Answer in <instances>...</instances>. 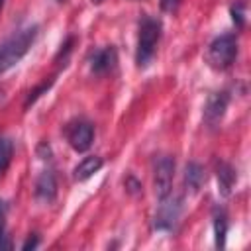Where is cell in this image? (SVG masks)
<instances>
[{
    "label": "cell",
    "instance_id": "cb8c5ba5",
    "mask_svg": "<svg viewBox=\"0 0 251 251\" xmlns=\"http://www.w3.org/2000/svg\"><path fill=\"white\" fill-rule=\"evenodd\" d=\"M90 2H92V4H94V6H98V4H102V2H104V0H90Z\"/></svg>",
    "mask_w": 251,
    "mask_h": 251
},
{
    "label": "cell",
    "instance_id": "2e32d148",
    "mask_svg": "<svg viewBox=\"0 0 251 251\" xmlns=\"http://www.w3.org/2000/svg\"><path fill=\"white\" fill-rule=\"evenodd\" d=\"M141 190H143L141 182L133 175H127L126 176V192H129L131 196H137V194H141Z\"/></svg>",
    "mask_w": 251,
    "mask_h": 251
},
{
    "label": "cell",
    "instance_id": "30bf717a",
    "mask_svg": "<svg viewBox=\"0 0 251 251\" xmlns=\"http://www.w3.org/2000/svg\"><path fill=\"white\" fill-rule=\"evenodd\" d=\"M216 178H218V192L227 198L233 190V184L237 180V175H235V169L226 163V161H220L218 167H216Z\"/></svg>",
    "mask_w": 251,
    "mask_h": 251
},
{
    "label": "cell",
    "instance_id": "4fadbf2b",
    "mask_svg": "<svg viewBox=\"0 0 251 251\" xmlns=\"http://www.w3.org/2000/svg\"><path fill=\"white\" fill-rule=\"evenodd\" d=\"M212 220H214V237H216V247L224 249L226 247V233H227V214L224 208L216 206L212 210Z\"/></svg>",
    "mask_w": 251,
    "mask_h": 251
},
{
    "label": "cell",
    "instance_id": "d4e9b609",
    "mask_svg": "<svg viewBox=\"0 0 251 251\" xmlns=\"http://www.w3.org/2000/svg\"><path fill=\"white\" fill-rule=\"evenodd\" d=\"M4 2H6V0H0V12H2V8H4Z\"/></svg>",
    "mask_w": 251,
    "mask_h": 251
},
{
    "label": "cell",
    "instance_id": "44dd1931",
    "mask_svg": "<svg viewBox=\"0 0 251 251\" xmlns=\"http://www.w3.org/2000/svg\"><path fill=\"white\" fill-rule=\"evenodd\" d=\"M37 155L41 157V159H49L51 157V149H49V143H39L37 145Z\"/></svg>",
    "mask_w": 251,
    "mask_h": 251
},
{
    "label": "cell",
    "instance_id": "9a60e30c",
    "mask_svg": "<svg viewBox=\"0 0 251 251\" xmlns=\"http://www.w3.org/2000/svg\"><path fill=\"white\" fill-rule=\"evenodd\" d=\"M53 82H55V78L51 76V78H47V80H43L41 84H37V86H35L33 90H29V94L25 96V102H24V108L27 110L29 106H33V104H35V102H37V100L41 98V94H45V92H47V90H49V88L53 86Z\"/></svg>",
    "mask_w": 251,
    "mask_h": 251
},
{
    "label": "cell",
    "instance_id": "9c48e42d",
    "mask_svg": "<svg viewBox=\"0 0 251 251\" xmlns=\"http://www.w3.org/2000/svg\"><path fill=\"white\" fill-rule=\"evenodd\" d=\"M35 198L43 204H51L57 198V178L51 171H43L35 180Z\"/></svg>",
    "mask_w": 251,
    "mask_h": 251
},
{
    "label": "cell",
    "instance_id": "ac0fdd59",
    "mask_svg": "<svg viewBox=\"0 0 251 251\" xmlns=\"http://www.w3.org/2000/svg\"><path fill=\"white\" fill-rule=\"evenodd\" d=\"M73 45H75V37H73V35H69V37L65 39V43L61 45V49H59V53H57V57H55V61H61V57H63V59H67V55L71 53V49H73Z\"/></svg>",
    "mask_w": 251,
    "mask_h": 251
},
{
    "label": "cell",
    "instance_id": "3957f363",
    "mask_svg": "<svg viewBox=\"0 0 251 251\" xmlns=\"http://www.w3.org/2000/svg\"><path fill=\"white\" fill-rule=\"evenodd\" d=\"M235 57H237V39L233 33L218 35L208 45V51H206V63L216 71H224L231 67Z\"/></svg>",
    "mask_w": 251,
    "mask_h": 251
},
{
    "label": "cell",
    "instance_id": "ffe728a7",
    "mask_svg": "<svg viewBox=\"0 0 251 251\" xmlns=\"http://www.w3.org/2000/svg\"><path fill=\"white\" fill-rule=\"evenodd\" d=\"M37 245H39V237H37V235L33 233V235H29V237H27V239L24 241L22 249H24V251H29V249H35Z\"/></svg>",
    "mask_w": 251,
    "mask_h": 251
},
{
    "label": "cell",
    "instance_id": "277c9868",
    "mask_svg": "<svg viewBox=\"0 0 251 251\" xmlns=\"http://www.w3.org/2000/svg\"><path fill=\"white\" fill-rule=\"evenodd\" d=\"M182 212V200L178 196L167 194L165 198H159V206L153 218V227L159 231H171Z\"/></svg>",
    "mask_w": 251,
    "mask_h": 251
},
{
    "label": "cell",
    "instance_id": "7a4b0ae2",
    "mask_svg": "<svg viewBox=\"0 0 251 251\" xmlns=\"http://www.w3.org/2000/svg\"><path fill=\"white\" fill-rule=\"evenodd\" d=\"M163 25L157 18L143 16L139 22V35H137V49H135V63L139 69H145L157 51L159 39H161Z\"/></svg>",
    "mask_w": 251,
    "mask_h": 251
},
{
    "label": "cell",
    "instance_id": "5bb4252c",
    "mask_svg": "<svg viewBox=\"0 0 251 251\" xmlns=\"http://www.w3.org/2000/svg\"><path fill=\"white\" fill-rule=\"evenodd\" d=\"M12 155H14V143L8 137H0V176L6 173V169L12 163Z\"/></svg>",
    "mask_w": 251,
    "mask_h": 251
},
{
    "label": "cell",
    "instance_id": "ba28073f",
    "mask_svg": "<svg viewBox=\"0 0 251 251\" xmlns=\"http://www.w3.org/2000/svg\"><path fill=\"white\" fill-rule=\"evenodd\" d=\"M116 61H118V55H116V49L112 45L96 49L90 57V71L94 75H104L116 67Z\"/></svg>",
    "mask_w": 251,
    "mask_h": 251
},
{
    "label": "cell",
    "instance_id": "e0dca14e",
    "mask_svg": "<svg viewBox=\"0 0 251 251\" xmlns=\"http://www.w3.org/2000/svg\"><path fill=\"white\" fill-rule=\"evenodd\" d=\"M231 20L237 27H243L245 25V18H243V4H237V6H231Z\"/></svg>",
    "mask_w": 251,
    "mask_h": 251
},
{
    "label": "cell",
    "instance_id": "8992f818",
    "mask_svg": "<svg viewBox=\"0 0 251 251\" xmlns=\"http://www.w3.org/2000/svg\"><path fill=\"white\" fill-rule=\"evenodd\" d=\"M227 104H229V94L226 90L210 94V98L206 100V106H204V124L208 127H216L222 122V118L227 110Z\"/></svg>",
    "mask_w": 251,
    "mask_h": 251
},
{
    "label": "cell",
    "instance_id": "d6986e66",
    "mask_svg": "<svg viewBox=\"0 0 251 251\" xmlns=\"http://www.w3.org/2000/svg\"><path fill=\"white\" fill-rule=\"evenodd\" d=\"M182 0H159V6L163 12H175L178 6H180Z\"/></svg>",
    "mask_w": 251,
    "mask_h": 251
},
{
    "label": "cell",
    "instance_id": "6da1fadb",
    "mask_svg": "<svg viewBox=\"0 0 251 251\" xmlns=\"http://www.w3.org/2000/svg\"><path fill=\"white\" fill-rule=\"evenodd\" d=\"M37 25H27L20 31H14L8 39L0 43V75L10 71L16 63L24 59V55L29 51L37 37Z\"/></svg>",
    "mask_w": 251,
    "mask_h": 251
},
{
    "label": "cell",
    "instance_id": "8fae6325",
    "mask_svg": "<svg viewBox=\"0 0 251 251\" xmlns=\"http://www.w3.org/2000/svg\"><path fill=\"white\" fill-rule=\"evenodd\" d=\"M204 180H206L204 167L200 163H196V161L186 163V167H184V186H186V190L190 194H196L202 188Z\"/></svg>",
    "mask_w": 251,
    "mask_h": 251
},
{
    "label": "cell",
    "instance_id": "5b68a950",
    "mask_svg": "<svg viewBox=\"0 0 251 251\" xmlns=\"http://www.w3.org/2000/svg\"><path fill=\"white\" fill-rule=\"evenodd\" d=\"M173 176H175V159L171 155H161L153 165V186L157 198H165L167 194H171Z\"/></svg>",
    "mask_w": 251,
    "mask_h": 251
},
{
    "label": "cell",
    "instance_id": "603a6c76",
    "mask_svg": "<svg viewBox=\"0 0 251 251\" xmlns=\"http://www.w3.org/2000/svg\"><path fill=\"white\" fill-rule=\"evenodd\" d=\"M6 212H8V206L4 200H0V229H4V220H6Z\"/></svg>",
    "mask_w": 251,
    "mask_h": 251
},
{
    "label": "cell",
    "instance_id": "7402d4cb",
    "mask_svg": "<svg viewBox=\"0 0 251 251\" xmlns=\"http://www.w3.org/2000/svg\"><path fill=\"white\" fill-rule=\"evenodd\" d=\"M0 249H12V241L8 239L4 229H0Z\"/></svg>",
    "mask_w": 251,
    "mask_h": 251
},
{
    "label": "cell",
    "instance_id": "7c38bea8",
    "mask_svg": "<svg viewBox=\"0 0 251 251\" xmlns=\"http://www.w3.org/2000/svg\"><path fill=\"white\" fill-rule=\"evenodd\" d=\"M102 165H104V159H102V157H98V155L84 157V159L75 167L73 176H75V180L84 182V180H88L92 175H96V173L102 169Z\"/></svg>",
    "mask_w": 251,
    "mask_h": 251
},
{
    "label": "cell",
    "instance_id": "52a82bcc",
    "mask_svg": "<svg viewBox=\"0 0 251 251\" xmlns=\"http://www.w3.org/2000/svg\"><path fill=\"white\" fill-rule=\"evenodd\" d=\"M92 139H94V126L90 122L80 120L69 127V143L75 151H78V153L88 151L92 145Z\"/></svg>",
    "mask_w": 251,
    "mask_h": 251
}]
</instances>
